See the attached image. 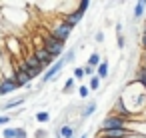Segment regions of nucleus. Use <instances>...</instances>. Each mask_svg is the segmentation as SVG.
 <instances>
[{
  "mask_svg": "<svg viewBox=\"0 0 146 138\" xmlns=\"http://www.w3.org/2000/svg\"><path fill=\"white\" fill-rule=\"evenodd\" d=\"M34 56H36V60H38L42 66H52V64H54V56H50L44 48H38V50L34 52Z\"/></svg>",
  "mask_w": 146,
  "mask_h": 138,
  "instance_id": "nucleus-6",
  "label": "nucleus"
},
{
  "mask_svg": "<svg viewBox=\"0 0 146 138\" xmlns=\"http://www.w3.org/2000/svg\"><path fill=\"white\" fill-rule=\"evenodd\" d=\"M82 16H84V12L76 8L74 12H70V14H66V16H64V22H66L68 26H72V28H74V26H76V24L82 20Z\"/></svg>",
  "mask_w": 146,
  "mask_h": 138,
  "instance_id": "nucleus-8",
  "label": "nucleus"
},
{
  "mask_svg": "<svg viewBox=\"0 0 146 138\" xmlns=\"http://www.w3.org/2000/svg\"><path fill=\"white\" fill-rule=\"evenodd\" d=\"M144 28H146V16H144Z\"/></svg>",
  "mask_w": 146,
  "mask_h": 138,
  "instance_id": "nucleus-34",
  "label": "nucleus"
},
{
  "mask_svg": "<svg viewBox=\"0 0 146 138\" xmlns=\"http://www.w3.org/2000/svg\"><path fill=\"white\" fill-rule=\"evenodd\" d=\"M100 62H102V60H100V54H98V52H92V54H90V58H88V66L98 68V66H100Z\"/></svg>",
  "mask_w": 146,
  "mask_h": 138,
  "instance_id": "nucleus-14",
  "label": "nucleus"
},
{
  "mask_svg": "<svg viewBox=\"0 0 146 138\" xmlns=\"http://www.w3.org/2000/svg\"><path fill=\"white\" fill-rule=\"evenodd\" d=\"M88 6H90V2H88V0H82V2L78 4V10H82V12H86V10H88Z\"/></svg>",
  "mask_w": 146,
  "mask_h": 138,
  "instance_id": "nucleus-24",
  "label": "nucleus"
},
{
  "mask_svg": "<svg viewBox=\"0 0 146 138\" xmlns=\"http://www.w3.org/2000/svg\"><path fill=\"white\" fill-rule=\"evenodd\" d=\"M16 138H26V130L24 128H16Z\"/></svg>",
  "mask_w": 146,
  "mask_h": 138,
  "instance_id": "nucleus-27",
  "label": "nucleus"
},
{
  "mask_svg": "<svg viewBox=\"0 0 146 138\" xmlns=\"http://www.w3.org/2000/svg\"><path fill=\"white\" fill-rule=\"evenodd\" d=\"M24 66L28 68V70H42L44 66L36 60V56H28V58H24Z\"/></svg>",
  "mask_w": 146,
  "mask_h": 138,
  "instance_id": "nucleus-11",
  "label": "nucleus"
},
{
  "mask_svg": "<svg viewBox=\"0 0 146 138\" xmlns=\"http://www.w3.org/2000/svg\"><path fill=\"white\" fill-rule=\"evenodd\" d=\"M140 44H142V48L146 50V34H142V36H140Z\"/></svg>",
  "mask_w": 146,
  "mask_h": 138,
  "instance_id": "nucleus-30",
  "label": "nucleus"
},
{
  "mask_svg": "<svg viewBox=\"0 0 146 138\" xmlns=\"http://www.w3.org/2000/svg\"><path fill=\"white\" fill-rule=\"evenodd\" d=\"M22 102H24V98L20 96V98H16V100H12V102H8V104H4L2 108H4V110H10V108H14V106H18V104H22Z\"/></svg>",
  "mask_w": 146,
  "mask_h": 138,
  "instance_id": "nucleus-17",
  "label": "nucleus"
},
{
  "mask_svg": "<svg viewBox=\"0 0 146 138\" xmlns=\"http://www.w3.org/2000/svg\"><path fill=\"white\" fill-rule=\"evenodd\" d=\"M102 138H130V128H116V130H100Z\"/></svg>",
  "mask_w": 146,
  "mask_h": 138,
  "instance_id": "nucleus-4",
  "label": "nucleus"
},
{
  "mask_svg": "<svg viewBox=\"0 0 146 138\" xmlns=\"http://www.w3.org/2000/svg\"><path fill=\"white\" fill-rule=\"evenodd\" d=\"M74 86V78H68L66 84H64V92H70V88Z\"/></svg>",
  "mask_w": 146,
  "mask_h": 138,
  "instance_id": "nucleus-25",
  "label": "nucleus"
},
{
  "mask_svg": "<svg viewBox=\"0 0 146 138\" xmlns=\"http://www.w3.org/2000/svg\"><path fill=\"white\" fill-rule=\"evenodd\" d=\"M64 64H66V62H64V58H62V60H58V62H54V64L46 70V74L42 76V82H50V80H52V78H54L62 68H64Z\"/></svg>",
  "mask_w": 146,
  "mask_h": 138,
  "instance_id": "nucleus-5",
  "label": "nucleus"
},
{
  "mask_svg": "<svg viewBox=\"0 0 146 138\" xmlns=\"http://www.w3.org/2000/svg\"><path fill=\"white\" fill-rule=\"evenodd\" d=\"M0 96H2V94H0Z\"/></svg>",
  "mask_w": 146,
  "mask_h": 138,
  "instance_id": "nucleus-35",
  "label": "nucleus"
},
{
  "mask_svg": "<svg viewBox=\"0 0 146 138\" xmlns=\"http://www.w3.org/2000/svg\"><path fill=\"white\" fill-rule=\"evenodd\" d=\"M44 50L50 54V56H60L62 52H64V42H60V40H56L54 36H46L44 38Z\"/></svg>",
  "mask_w": 146,
  "mask_h": 138,
  "instance_id": "nucleus-2",
  "label": "nucleus"
},
{
  "mask_svg": "<svg viewBox=\"0 0 146 138\" xmlns=\"http://www.w3.org/2000/svg\"><path fill=\"white\" fill-rule=\"evenodd\" d=\"M58 136H60V138H74V128H72V126H60Z\"/></svg>",
  "mask_w": 146,
  "mask_h": 138,
  "instance_id": "nucleus-13",
  "label": "nucleus"
},
{
  "mask_svg": "<svg viewBox=\"0 0 146 138\" xmlns=\"http://www.w3.org/2000/svg\"><path fill=\"white\" fill-rule=\"evenodd\" d=\"M84 78V68H74V80H82Z\"/></svg>",
  "mask_w": 146,
  "mask_h": 138,
  "instance_id": "nucleus-21",
  "label": "nucleus"
},
{
  "mask_svg": "<svg viewBox=\"0 0 146 138\" xmlns=\"http://www.w3.org/2000/svg\"><path fill=\"white\" fill-rule=\"evenodd\" d=\"M36 120H38V122H48V120H50V114H48V112H38V114H36Z\"/></svg>",
  "mask_w": 146,
  "mask_h": 138,
  "instance_id": "nucleus-18",
  "label": "nucleus"
},
{
  "mask_svg": "<svg viewBox=\"0 0 146 138\" xmlns=\"http://www.w3.org/2000/svg\"><path fill=\"white\" fill-rule=\"evenodd\" d=\"M14 80H16V84L18 86H26L28 82H30V78H28V68L22 64L18 70H16V74H14ZM30 86V84H28Z\"/></svg>",
  "mask_w": 146,
  "mask_h": 138,
  "instance_id": "nucleus-7",
  "label": "nucleus"
},
{
  "mask_svg": "<svg viewBox=\"0 0 146 138\" xmlns=\"http://www.w3.org/2000/svg\"><path fill=\"white\" fill-rule=\"evenodd\" d=\"M40 72H42V70H28V78H36Z\"/></svg>",
  "mask_w": 146,
  "mask_h": 138,
  "instance_id": "nucleus-29",
  "label": "nucleus"
},
{
  "mask_svg": "<svg viewBox=\"0 0 146 138\" xmlns=\"http://www.w3.org/2000/svg\"><path fill=\"white\" fill-rule=\"evenodd\" d=\"M84 76H90V78H92V76H96V68H92V66H88V64H86V66H84Z\"/></svg>",
  "mask_w": 146,
  "mask_h": 138,
  "instance_id": "nucleus-20",
  "label": "nucleus"
},
{
  "mask_svg": "<svg viewBox=\"0 0 146 138\" xmlns=\"http://www.w3.org/2000/svg\"><path fill=\"white\" fill-rule=\"evenodd\" d=\"M88 88H90V90H98V88H100V78H98V76H92Z\"/></svg>",
  "mask_w": 146,
  "mask_h": 138,
  "instance_id": "nucleus-16",
  "label": "nucleus"
},
{
  "mask_svg": "<svg viewBox=\"0 0 146 138\" xmlns=\"http://www.w3.org/2000/svg\"><path fill=\"white\" fill-rule=\"evenodd\" d=\"M4 138H16V128H6L4 130Z\"/></svg>",
  "mask_w": 146,
  "mask_h": 138,
  "instance_id": "nucleus-23",
  "label": "nucleus"
},
{
  "mask_svg": "<svg viewBox=\"0 0 146 138\" xmlns=\"http://www.w3.org/2000/svg\"><path fill=\"white\" fill-rule=\"evenodd\" d=\"M80 138H88V136H86V134H82V136H80Z\"/></svg>",
  "mask_w": 146,
  "mask_h": 138,
  "instance_id": "nucleus-33",
  "label": "nucleus"
},
{
  "mask_svg": "<svg viewBox=\"0 0 146 138\" xmlns=\"http://www.w3.org/2000/svg\"><path fill=\"white\" fill-rule=\"evenodd\" d=\"M74 54H76V50H74V48H70V50H68V52L64 54V62H66V64H68V62H72Z\"/></svg>",
  "mask_w": 146,
  "mask_h": 138,
  "instance_id": "nucleus-19",
  "label": "nucleus"
},
{
  "mask_svg": "<svg viewBox=\"0 0 146 138\" xmlns=\"http://www.w3.org/2000/svg\"><path fill=\"white\" fill-rule=\"evenodd\" d=\"M132 16H134V18H142V16H146V2H144V0H138V2L134 4Z\"/></svg>",
  "mask_w": 146,
  "mask_h": 138,
  "instance_id": "nucleus-10",
  "label": "nucleus"
},
{
  "mask_svg": "<svg viewBox=\"0 0 146 138\" xmlns=\"http://www.w3.org/2000/svg\"><path fill=\"white\" fill-rule=\"evenodd\" d=\"M142 66H146V50H142Z\"/></svg>",
  "mask_w": 146,
  "mask_h": 138,
  "instance_id": "nucleus-32",
  "label": "nucleus"
},
{
  "mask_svg": "<svg viewBox=\"0 0 146 138\" xmlns=\"http://www.w3.org/2000/svg\"><path fill=\"white\" fill-rule=\"evenodd\" d=\"M6 122H10L8 116H0V124H6Z\"/></svg>",
  "mask_w": 146,
  "mask_h": 138,
  "instance_id": "nucleus-31",
  "label": "nucleus"
},
{
  "mask_svg": "<svg viewBox=\"0 0 146 138\" xmlns=\"http://www.w3.org/2000/svg\"><path fill=\"white\" fill-rule=\"evenodd\" d=\"M96 76H98L100 80L108 76V60H102V62H100V66L96 68Z\"/></svg>",
  "mask_w": 146,
  "mask_h": 138,
  "instance_id": "nucleus-12",
  "label": "nucleus"
},
{
  "mask_svg": "<svg viewBox=\"0 0 146 138\" xmlns=\"http://www.w3.org/2000/svg\"><path fill=\"white\" fill-rule=\"evenodd\" d=\"M70 34H72V26H68L64 20H62L60 24H56V26L52 28V32H50V36H54V38L60 40V42H66Z\"/></svg>",
  "mask_w": 146,
  "mask_h": 138,
  "instance_id": "nucleus-3",
  "label": "nucleus"
},
{
  "mask_svg": "<svg viewBox=\"0 0 146 138\" xmlns=\"http://www.w3.org/2000/svg\"><path fill=\"white\" fill-rule=\"evenodd\" d=\"M94 40H96L98 44H102V42H104V32H102V30H100V32H96V36H94Z\"/></svg>",
  "mask_w": 146,
  "mask_h": 138,
  "instance_id": "nucleus-26",
  "label": "nucleus"
},
{
  "mask_svg": "<svg viewBox=\"0 0 146 138\" xmlns=\"http://www.w3.org/2000/svg\"><path fill=\"white\" fill-rule=\"evenodd\" d=\"M16 88H18L16 80H14V78H8V80H4L2 84H0V94H8V92H12V90H16Z\"/></svg>",
  "mask_w": 146,
  "mask_h": 138,
  "instance_id": "nucleus-9",
  "label": "nucleus"
},
{
  "mask_svg": "<svg viewBox=\"0 0 146 138\" xmlns=\"http://www.w3.org/2000/svg\"><path fill=\"white\" fill-rule=\"evenodd\" d=\"M130 126V120L128 118H122L118 114H110L102 120V126L100 130H116V128H128Z\"/></svg>",
  "mask_w": 146,
  "mask_h": 138,
  "instance_id": "nucleus-1",
  "label": "nucleus"
},
{
  "mask_svg": "<svg viewBox=\"0 0 146 138\" xmlns=\"http://www.w3.org/2000/svg\"><path fill=\"white\" fill-rule=\"evenodd\" d=\"M94 112H96V102H88L86 108L82 110V118H88V116H92Z\"/></svg>",
  "mask_w": 146,
  "mask_h": 138,
  "instance_id": "nucleus-15",
  "label": "nucleus"
},
{
  "mask_svg": "<svg viewBox=\"0 0 146 138\" xmlns=\"http://www.w3.org/2000/svg\"><path fill=\"white\" fill-rule=\"evenodd\" d=\"M78 94H80L82 98H88V94H90V88H88V86H80V88H78Z\"/></svg>",
  "mask_w": 146,
  "mask_h": 138,
  "instance_id": "nucleus-22",
  "label": "nucleus"
},
{
  "mask_svg": "<svg viewBox=\"0 0 146 138\" xmlns=\"http://www.w3.org/2000/svg\"><path fill=\"white\" fill-rule=\"evenodd\" d=\"M116 44H118V48H124V46H126V40H124V36H122V34L118 36V42H116Z\"/></svg>",
  "mask_w": 146,
  "mask_h": 138,
  "instance_id": "nucleus-28",
  "label": "nucleus"
}]
</instances>
